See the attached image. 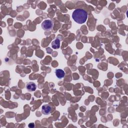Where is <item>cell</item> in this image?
<instances>
[{"label": "cell", "mask_w": 128, "mask_h": 128, "mask_svg": "<svg viewBox=\"0 0 128 128\" xmlns=\"http://www.w3.org/2000/svg\"><path fill=\"white\" fill-rule=\"evenodd\" d=\"M72 18L76 23L82 24L86 22L88 18V13L84 9L77 8L73 12Z\"/></svg>", "instance_id": "1"}, {"label": "cell", "mask_w": 128, "mask_h": 128, "mask_svg": "<svg viewBox=\"0 0 128 128\" xmlns=\"http://www.w3.org/2000/svg\"><path fill=\"white\" fill-rule=\"evenodd\" d=\"M28 127L29 128H34V123H30L29 124H28Z\"/></svg>", "instance_id": "7"}, {"label": "cell", "mask_w": 128, "mask_h": 128, "mask_svg": "<svg viewBox=\"0 0 128 128\" xmlns=\"http://www.w3.org/2000/svg\"><path fill=\"white\" fill-rule=\"evenodd\" d=\"M26 88L28 91L34 92L36 90V86L34 82H30L26 84Z\"/></svg>", "instance_id": "4"}, {"label": "cell", "mask_w": 128, "mask_h": 128, "mask_svg": "<svg viewBox=\"0 0 128 128\" xmlns=\"http://www.w3.org/2000/svg\"><path fill=\"white\" fill-rule=\"evenodd\" d=\"M52 47L54 49H58L60 47V40L56 38L52 42Z\"/></svg>", "instance_id": "6"}, {"label": "cell", "mask_w": 128, "mask_h": 128, "mask_svg": "<svg viewBox=\"0 0 128 128\" xmlns=\"http://www.w3.org/2000/svg\"><path fill=\"white\" fill-rule=\"evenodd\" d=\"M55 74L58 79H62L65 76V72L62 69H56Z\"/></svg>", "instance_id": "5"}, {"label": "cell", "mask_w": 128, "mask_h": 128, "mask_svg": "<svg viewBox=\"0 0 128 128\" xmlns=\"http://www.w3.org/2000/svg\"><path fill=\"white\" fill-rule=\"evenodd\" d=\"M41 26L44 30H50L54 26V23L50 20H46L42 22Z\"/></svg>", "instance_id": "2"}, {"label": "cell", "mask_w": 128, "mask_h": 128, "mask_svg": "<svg viewBox=\"0 0 128 128\" xmlns=\"http://www.w3.org/2000/svg\"><path fill=\"white\" fill-rule=\"evenodd\" d=\"M52 106L48 104H44L42 106V112L44 115H48L52 112Z\"/></svg>", "instance_id": "3"}]
</instances>
